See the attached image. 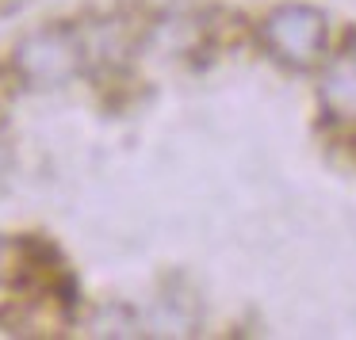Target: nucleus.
<instances>
[{
  "mask_svg": "<svg viewBox=\"0 0 356 340\" xmlns=\"http://www.w3.org/2000/svg\"><path fill=\"white\" fill-rule=\"evenodd\" d=\"M85 62H88V39L81 27L70 24L39 27L27 39H19L16 50H12V69L31 88L65 85L85 69Z\"/></svg>",
  "mask_w": 356,
  "mask_h": 340,
  "instance_id": "1",
  "label": "nucleus"
},
{
  "mask_svg": "<svg viewBox=\"0 0 356 340\" xmlns=\"http://www.w3.org/2000/svg\"><path fill=\"white\" fill-rule=\"evenodd\" d=\"M4 169H8V153H4V146H0V176H4Z\"/></svg>",
  "mask_w": 356,
  "mask_h": 340,
  "instance_id": "4",
  "label": "nucleus"
},
{
  "mask_svg": "<svg viewBox=\"0 0 356 340\" xmlns=\"http://www.w3.org/2000/svg\"><path fill=\"white\" fill-rule=\"evenodd\" d=\"M261 35L280 62L310 69L325 50V16L310 4H280L261 24Z\"/></svg>",
  "mask_w": 356,
  "mask_h": 340,
  "instance_id": "2",
  "label": "nucleus"
},
{
  "mask_svg": "<svg viewBox=\"0 0 356 340\" xmlns=\"http://www.w3.org/2000/svg\"><path fill=\"white\" fill-rule=\"evenodd\" d=\"M318 96L333 119H356V42H348L345 50L330 58Z\"/></svg>",
  "mask_w": 356,
  "mask_h": 340,
  "instance_id": "3",
  "label": "nucleus"
}]
</instances>
